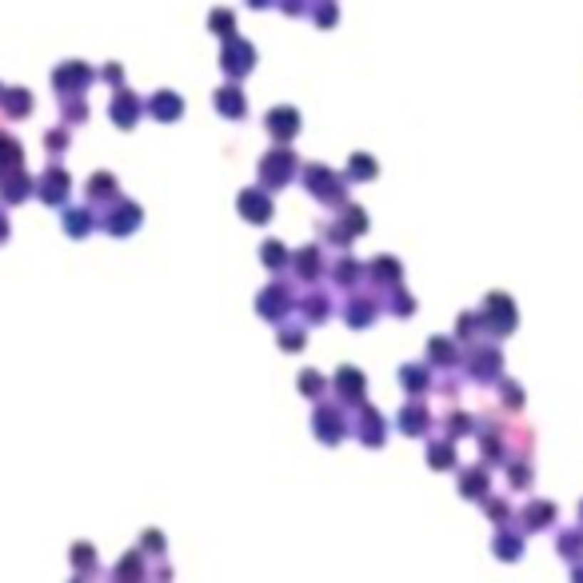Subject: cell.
<instances>
[{
    "mask_svg": "<svg viewBox=\"0 0 583 583\" xmlns=\"http://www.w3.org/2000/svg\"><path fill=\"white\" fill-rule=\"evenodd\" d=\"M272 120H276V124H272V128H276V132H292V128H296V124H292V120H296V116H292L288 108H284V112H276Z\"/></svg>",
    "mask_w": 583,
    "mask_h": 583,
    "instance_id": "cell-1",
    "label": "cell"
},
{
    "mask_svg": "<svg viewBox=\"0 0 583 583\" xmlns=\"http://www.w3.org/2000/svg\"><path fill=\"white\" fill-rule=\"evenodd\" d=\"M220 104H224L228 112H244V100H240V96H220Z\"/></svg>",
    "mask_w": 583,
    "mask_h": 583,
    "instance_id": "cell-2",
    "label": "cell"
}]
</instances>
